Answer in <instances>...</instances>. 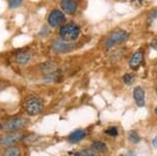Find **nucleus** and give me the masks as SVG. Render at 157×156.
<instances>
[{"instance_id":"1","label":"nucleus","mask_w":157,"mask_h":156,"mask_svg":"<svg viewBox=\"0 0 157 156\" xmlns=\"http://www.w3.org/2000/svg\"><path fill=\"white\" fill-rule=\"evenodd\" d=\"M59 35H60V39L67 41V42H73L80 35V28L74 23L64 24L63 26H61Z\"/></svg>"},{"instance_id":"2","label":"nucleus","mask_w":157,"mask_h":156,"mask_svg":"<svg viewBox=\"0 0 157 156\" xmlns=\"http://www.w3.org/2000/svg\"><path fill=\"white\" fill-rule=\"evenodd\" d=\"M127 38H128V33L126 31L122 30V29H117L107 37V39L105 40V43H104V46H105L106 49H110L118 45V44L123 43L124 41L127 40Z\"/></svg>"},{"instance_id":"3","label":"nucleus","mask_w":157,"mask_h":156,"mask_svg":"<svg viewBox=\"0 0 157 156\" xmlns=\"http://www.w3.org/2000/svg\"><path fill=\"white\" fill-rule=\"evenodd\" d=\"M43 110V101L42 99L36 96H32L27 99L25 103V111L28 115L36 116L40 114Z\"/></svg>"},{"instance_id":"4","label":"nucleus","mask_w":157,"mask_h":156,"mask_svg":"<svg viewBox=\"0 0 157 156\" xmlns=\"http://www.w3.org/2000/svg\"><path fill=\"white\" fill-rule=\"evenodd\" d=\"M27 124V120L24 117L21 116H14L11 118L7 119L6 121L2 125V129L5 132H16L20 131L21 129H23Z\"/></svg>"},{"instance_id":"5","label":"nucleus","mask_w":157,"mask_h":156,"mask_svg":"<svg viewBox=\"0 0 157 156\" xmlns=\"http://www.w3.org/2000/svg\"><path fill=\"white\" fill-rule=\"evenodd\" d=\"M24 135L21 131H16V132H7L6 135L2 136L0 138V146L2 147H10V146H14L17 143H19L20 141L24 139Z\"/></svg>"},{"instance_id":"6","label":"nucleus","mask_w":157,"mask_h":156,"mask_svg":"<svg viewBox=\"0 0 157 156\" xmlns=\"http://www.w3.org/2000/svg\"><path fill=\"white\" fill-rule=\"evenodd\" d=\"M66 22V17L65 13L60 10H54L49 13L47 17V23L52 28H59L63 26Z\"/></svg>"},{"instance_id":"7","label":"nucleus","mask_w":157,"mask_h":156,"mask_svg":"<svg viewBox=\"0 0 157 156\" xmlns=\"http://www.w3.org/2000/svg\"><path fill=\"white\" fill-rule=\"evenodd\" d=\"M52 49L56 54H67V52L72 51L74 49V44L62 39H57L52 42Z\"/></svg>"},{"instance_id":"8","label":"nucleus","mask_w":157,"mask_h":156,"mask_svg":"<svg viewBox=\"0 0 157 156\" xmlns=\"http://www.w3.org/2000/svg\"><path fill=\"white\" fill-rule=\"evenodd\" d=\"M61 10L64 13L67 14H73L76 13L78 4L75 0H62L61 1Z\"/></svg>"},{"instance_id":"9","label":"nucleus","mask_w":157,"mask_h":156,"mask_svg":"<svg viewBox=\"0 0 157 156\" xmlns=\"http://www.w3.org/2000/svg\"><path fill=\"white\" fill-rule=\"evenodd\" d=\"M143 60H144V55H143V51L140 49V51H137L134 52V55L129 59L128 65L132 70H138L139 67L142 65Z\"/></svg>"},{"instance_id":"10","label":"nucleus","mask_w":157,"mask_h":156,"mask_svg":"<svg viewBox=\"0 0 157 156\" xmlns=\"http://www.w3.org/2000/svg\"><path fill=\"white\" fill-rule=\"evenodd\" d=\"M31 59H32V54L29 51H20L14 55V61L19 65H27L31 61Z\"/></svg>"},{"instance_id":"11","label":"nucleus","mask_w":157,"mask_h":156,"mask_svg":"<svg viewBox=\"0 0 157 156\" xmlns=\"http://www.w3.org/2000/svg\"><path fill=\"white\" fill-rule=\"evenodd\" d=\"M86 136V131L84 129H76L73 132H71L68 137V141L71 143V144H75V143H78L82 141Z\"/></svg>"},{"instance_id":"12","label":"nucleus","mask_w":157,"mask_h":156,"mask_svg":"<svg viewBox=\"0 0 157 156\" xmlns=\"http://www.w3.org/2000/svg\"><path fill=\"white\" fill-rule=\"evenodd\" d=\"M134 99L139 107L145 106V92L141 86H136L134 89Z\"/></svg>"},{"instance_id":"13","label":"nucleus","mask_w":157,"mask_h":156,"mask_svg":"<svg viewBox=\"0 0 157 156\" xmlns=\"http://www.w3.org/2000/svg\"><path fill=\"white\" fill-rule=\"evenodd\" d=\"M21 154H22V150H21L20 147L14 145V146L6 147L3 150L2 156H21Z\"/></svg>"},{"instance_id":"14","label":"nucleus","mask_w":157,"mask_h":156,"mask_svg":"<svg viewBox=\"0 0 157 156\" xmlns=\"http://www.w3.org/2000/svg\"><path fill=\"white\" fill-rule=\"evenodd\" d=\"M58 68H57V65L55 63H52V62H45V63H43L41 65V70H42L43 72H45V74H48V73H52L56 71Z\"/></svg>"},{"instance_id":"15","label":"nucleus","mask_w":157,"mask_h":156,"mask_svg":"<svg viewBox=\"0 0 157 156\" xmlns=\"http://www.w3.org/2000/svg\"><path fill=\"white\" fill-rule=\"evenodd\" d=\"M75 156H101V154L99 152L94 151V149H83L80 150V151L74 153Z\"/></svg>"},{"instance_id":"16","label":"nucleus","mask_w":157,"mask_h":156,"mask_svg":"<svg viewBox=\"0 0 157 156\" xmlns=\"http://www.w3.org/2000/svg\"><path fill=\"white\" fill-rule=\"evenodd\" d=\"M91 149H94V151L99 152V153H104V152H107V146H106L105 143L100 142V141H96V142L93 143V146H91Z\"/></svg>"},{"instance_id":"17","label":"nucleus","mask_w":157,"mask_h":156,"mask_svg":"<svg viewBox=\"0 0 157 156\" xmlns=\"http://www.w3.org/2000/svg\"><path fill=\"white\" fill-rule=\"evenodd\" d=\"M128 139L129 141L132 143H134V144H137L140 142V136L138 135V132L137 131H130L128 132Z\"/></svg>"},{"instance_id":"18","label":"nucleus","mask_w":157,"mask_h":156,"mask_svg":"<svg viewBox=\"0 0 157 156\" xmlns=\"http://www.w3.org/2000/svg\"><path fill=\"white\" fill-rule=\"evenodd\" d=\"M105 134L109 137H117L118 136V129L116 126H110L105 131Z\"/></svg>"},{"instance_id":"19","label":"nucleus","mask_w":157,"mask_h":156,"mask_svg":"<svg viewBox=\"0 0 157 156\" xmlns=\"http://www.w3.org/2000/svg\"><path fill=\"white\" fill-rule=\"evenodd\" d=\"M135 75L134 74H130V73H127V74H125L123 76V81H124V83L127 84V85H130V84H132L134 83V81H135Z\"/></svg>"},{"instance_id":"20","label":"nucleus","mask_w":157,"mask_h":156,"mask_svg":"<svg viewBox=\"0 0 157 156\" xmlns=\"http://www.w3.org/2000/svg\"><path fill=\"white\" fill-rule=\"evenodd\" d=\"M24 0H8V6L10 8H17L22 5Z\"/></svg>"},{"instance_id":"21","label":"nucleus","mask_w":157,"mask_h":156,"mask_svg":"<svg viewBox=\"0 0 157 156\" xmlns=\"http://www.w3.org/2000/svg\"><path fill=\"white\" fill-rule=\"evenodd\" d=\"M7 86H8V82L7 81L0 80V92H2L3 89H5Z\"/></svg>"},{"instance_id":"22","label":"nucleus","mask_w":157,"mask_h":156,"mask_svg":"<svg viewBox=\"0 0 157 156\" xmlns=\"http://www.w3.org/2000/svg\"><path fill=\"white\" fill-rule=\"evenodd\" d=\"M151 48L157 51V39H153L151 41Z\"/></svg>"},{"instance_id":"23","label":"nucleus","mask_w":157,"mask_h":156,"mask_svg":"<svg viewBox=\"0 0 157 156\" xmlns=\"http://www.w3.org/2000/svg\"><path fill=\"white\" fill-rule=\"evenodd\" d=\"M150 17H151V19H156V17H157V8H156L155 10H153L152 13H151Z\"/></svg>"},{"instance_id":"24","label":"nucleus","mask_w":157,"mask_h":156,"mask_svg":"<svg viewBox=\"0 0 157 156\" xmlns=\"http://www.w3.org/2000/svg\"><path fill=\"white\" fill-rule=\"evenodd\" d=\"M153 146L157 148V137L154 138V140H153Z\"/></svg>"},{"instance_id":"25","label":"nucleus","mask_w":157,"mask_h":156,"mask_svg":"<svg viewBox=\"0 0 157 156\" xmlns=\"http://www.w3.org/2000/svg\"><path fill=\"white\" fill-rule=\"evenodd\" d=\"M126 156H137V155H136L134 152H129V153H127Z\"/></svg>"},{"instance_id":"26","label":"nucleus","mask_w":157,"mask_h":156,"mask_svg":"<svg viewBox=\"0 0 157 156\" xmlns=\"http://www.w3.org/2000/svg\"><path fill=\"white\" fill-rule=\"evenodd\" d=\"M134 1L138 2V3H142V2H143V0H134Z\"/></svg>"},{"instance_id":"27","label":"nucleus","mask_w":157,"mask_h":156,"mask_svg":"<svg viewBox=\"0 0 157 156\" xmlns=\"http://www.w3.org/2000/svg\"><path fill=\"white\" fill-rule=\"evenodd\" d=\"M154 112H155V114H156V115H157V107H156L155 109H154Z\"/></svg>"},{"instance_id":"28","label":"nucleus","mask_w":157,"mask_h":156,"mask_svg":"<svg viewBox=\"0 0 157 156\" xmlns=\"http://www.w3.org/2000/svg\"><path fill=\"white\" fill-rule=\"evenodd\" d=\"M156 90H157V88H156Z\"/></svg>"}]
</instances>
